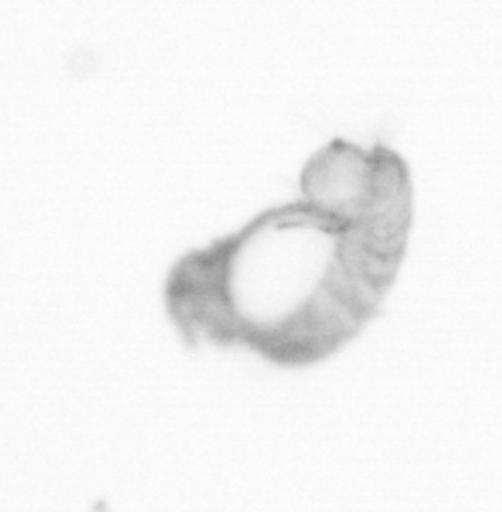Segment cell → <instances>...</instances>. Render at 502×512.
Here are the masks:
<instances>
[{
    "label": "cell",
    "instance_id": "6da1fadb",
    "mask_svg": "<svg viewBox=\"0 0 502 512\" xmlns=\"http://www.w3.org/2000/svg\"><path fill=\"white\" fill-rule=\"evenodd\" d=\"M303 197L176 260L164 306L187 347H241L281 367L325 361L381 311L409 245L414 187L392 147L330 140Z\"/></svg>",
    "mask_w": 502,
    "mask_h": 512
}]
</instances>
